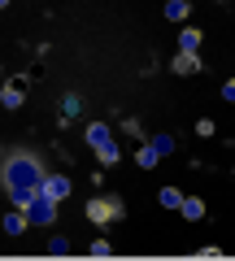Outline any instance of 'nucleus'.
Here are the masks:
<instances>
[{
  "mask_svg": "<svg viewBox=\"0 0 235 261\" xmlns=\"http://www.w3.org/2000/svg\"><path fill=\"white\" fill-rule=\"evenodd\" d=\"M126 205L118 200V196H92L87 200V218H92L96 226H109V222H122Z\"/></svg>",
  "mask_w": 235,
  "mask_h": 261,
  "instance_id": "obj_1",
  "label": "nucleus"
},
{
  "mask_svg": "<svg viewBox=\"0 0 235 261\" xmlns=\"http://www.w3.org/2000/svg\"><path fill=\"white\" fill-rule=\"evenodd\" d=\"M57 205H61V200H53V196L35 192L22 209H27V218H31V222H53V218H57Z\"/></svg>",
  "mask_w": 235,
  "mask_h": 261,
  "instance_id": "obj_2",
  "label": "nucleus"
},
{
  "mask_svg": "<svg viewBox=\"0 0 235 261\" xmlns=\"http://www.w3.org/2000/svg\"><path fill=\"white\" fill-rule=\"evenodd\" d=\"M0 105L5 109H22L27 105V79H9V83L0 87Z\"/></svg>",
  "mask_w": 235,
  "mask_h": 261,
  "instance_id": "obj_3",
  "label": "nucleus"
},
{
  "mask_svg": "<svg viewBox=\"0 0 235 261\" xmlns=\"http://www.w3.org/2000/svg\"><path fill=\"white\" fill-rule=\"evenodd\" d=\"M39 192H44V196H53V200H66V196H70V178H66V174H44Z\"/></svg>",
  "mask_w": 235,
  "mask_h": 261,
  "instance_id": "obj_4",
  "label": "nucleus"
},
{
  "mask_svg": "<svg viewBox=\"0 0 235 261\" xmlns=\"http://www.w3.org/2000/svg\"><path fill=\"white\" fill-rule=\"evenodd\" d=\"M170 70H174V74H183V79H188V74H200V57H196V53H179Z\"/></svg>",
  "mask_w": 235,
  "mask_h": 261,
  "instance_id": "obj_5",
  "label": "nucleus"
},
{
  "mask_svg": "<svg viewBox=\"0 0 235 261\" xmlns=\"http://www.w3.org/2000/svg\"><path fill=\"white\" fill-rule=\"evenodd\" d=\"M27 226H31V218H27V209H13V214H5V235H22V231H27Z\"/></svg>",
  "mask_w": 235,
  "mask_h": 261,
  "instance_id": "obj_6",
  "label": "nucleus"
},
{
  "mask_svg": "<svg viewBox=\"0 0 235 261\" xmlns=\"http://www.w3.org/2000/svg\"><path fill=\"white\" fill-rule=\"evenodd\" d=\"M179 214L188 218V222H200V218H205V200H200V196H183Z\"/></svg>",
  "mask_w": 235,
  "mask_h": 261,
  "instance_id": "obj_7",
  "label": "nucleus"
},
{
  "mask_svg": "<svg viewBox=\"0 0 235 261\" xmlns=\"http://www.w3.org/2000/svg\"><path fill=\"white\" fill-rule=\"evenodd\" d=\"M83 135H87V144H92V148H100V144H109V140H113V135H109V126H105V122H92V126H87Z\"/></svg>",
  "mask_w": 235,
  "mask_h": 261,
  "instance_id": "obj_8",
  "label": "nucleus"
},
{
  "mask_svg": "<svg viewBox=\"0 0 235 261\" xmlns=\"http://www.w3.org/2000/svg\"><path fill=\"white\" fill-rule=\"evenodd\" d=\"M96 157H100V166L109 170V166H118V161H122V148L109 140V144H100V148H96Z\"/></svg>",
  "mask_w": 235,
  "mask_h": 261,
  "instance_id": "obj_9",
  "label": "nucleus"
},
{
  "mask_svg": "<svg viewBox=\"0 0 235 261\" xmlns=\"http://www.w3.org/2000/svg\"><path fill=\"white\" fill-rule=\"evenodd\" d=\"M157 161H161V157H157V148H152V144L144 140V144H140V152H135V166H140V170H152Z\"/></svg>",
  "mask_w": 235,
  "mask_h": 261,
  "instance_id": "obj_10",
  "label": "nucleus"
},
{
  "mask_svg": "<svg viewBox=\"0 0 235 261\" xmlns=\"http://www.w3.org/2000/svg\"><path fill=\"white\" fill-rule=\"evenodd\" d=\"M200 48V31L196 27H183L179 31V53H196Z\"/></svg>",
  "mask_w": 235,
  "mask_h": 261,
  "instance_id": "obj_11",
  "label": "nucleus"
},
{
  "mask_svg": "<svg viewBox=\"0 0 235 261\" xmlns=\"http://www.w3.org/2000/svg\"><path fill=\"white\" fill-rule=\"evenodd\" d=\"M188 13H192V0H170V5H166V18L170 22H188Z\"/></svg>",
  "mask_w": 235,
  "mask_h": 261,
  "instance_id": "obj_12",
  "label": "nucleus"
},
{
  "mask_svg": "<svg viewBox=\"0 0 235 261\" xmlns=\"http://www.w3.org/2000/svg\"><path fill=\"white\" fill-rule=\"evenodd\" d=\"M79 109H83V100H79V96L70 92L66 100H61V118H66V122H74V118H79Z\"/></svg>",
  "mask_w": 235,
  "mask_h": 261,
  "instance_id": "obj_13",
  "label": "nucleus"
},
{
  "mask_svg": "<svg viewBox=\"0 0 235 261\" xmlns=\"http://www.w3.org/2000/svg\"><path fill=\"white\" fill-rule=\"evenodd\" d=\"M157 200H161L166 209H179V205H183V192H179V187H161V196H157Z\"/></svg>",
  "mask_w": 235,
  "mask_h": 261,
  "instance_id": "obj_14",
  "label": "nucleus"
},
{
  "mask_svg": "<svg viewBox=\"0 0 235 261\" xmlns=\"http://www.w3.org/2000/svg\"><path fill=\"white\" fill-rule=\"evenodd\" d=\"M152 148H157V157H170V152H174V140H170V135H152Z\"/></svg>",
  "mask_w": 235,
  "mask_h": 261,
  "instance_id": "obj_15",
  "label": "nucleus"
},
{
  "mask_svg": "<svg viewBox=\"0 0 235 261\" xmlns=\"http://www.w3.org/2000/svg\"><path fill=\"white\" fill-rule=\"evenodd\" d=\"M92 257H113V244L109 240H92Z\"/></svg>",
  "mask_w": 235,
  "mask_h": 261,
  "instance_id": "obj_16",
  "label": "nucleus"
},
{
  "mask_svg": "<svg viewBox=\"0 0 235 261\" xmlns=\"http://www.w3.org/2000/svg\"><path fill=\"white\" fill-rule=\"evenodd\" d=\"M122 130H126V135H135V140H144V126H140L135 118H126V122H122Z\"/></svg>",
  "mask_w": 235,
  "mask_h": 261,
  "instance_id": "obj_17",
  "label": "nucleus"
},
{
  "mask_svg": "<svg viewBox=\"0 0 235 261\" xmlns=\"http://www.w3.org/2000/svg\"><path fill=\"white\" fill-rule=\"evenodd\" d=\"M48 252H53V257H66V252H70V240H53V244H48Z\"/></svg>",
  "mask_w": 235,
  "mask_h": 261,
  "instance_id": "obj_18",
  "label": "nucleus"
},
{
  "mask_svg": "<svg viewBox=\"0 0 235 261\" xmlns=\"http://www.w3.org/2000/svg\"><path fill=\"white\" fill-rule=\"evenodd\" d=\"M214 130H218L214 118H200V122H196V135H214Z\"/></svg>",
  "mask_w": 235,
  "mask_h": 261,
  "instance_id": "obj_19",
  "label": "nucleus"
},
{
  "mask_svg": "<svg viewBox=\"0 0 235 261\" xmlns=\"http://www.w3.org/2000/svg\"><path fill=\"white\" fill-rule=\"evenodd\" d=\"M222 100L235 105V79H226V83H222Z\"/></svg>",
  "mask_w": 235,
  "mask_h": 261,
  "instance_id": "obj_20",
  "label": "nucleus"
},
{
  "mask_svg": "<svg viewBox=\"0 0 235 261\" xmlns=\"http://www.w3.org/2000/svg\"><path fill=\"white\" fill-rule=\"evenodd\" d=\"M5 5H13V0H0V9H5Z\"/></svg>",
  "mask_w": 235,
  "mask_h": 261,
  "instance_id": "obj_21",
  "label": "nucleus"
},
{
  "mask_svg": "<svg viewBox=\"0 0 235 261\" xmlns=\"http://www.w3.org/2000/svg\"><path fill=\"white\" fill-rule=\"evenodd\" d=\"M0 157H5V148H0Z\"/></svg>",
  "mask_w": 235,
  "mask_h": 261,
  "instance_id": "obj_22",
  "label": "nucleus"
}]
</instances>
